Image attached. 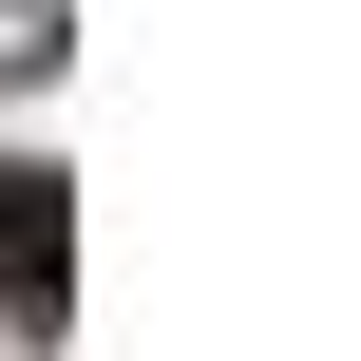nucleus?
I'll return each mask as SVG.
<instances>
[{
    "label": "nucleus",
    "instance_id": "obj_1",
    "mask_svg": "<svg viewBox=\"0 0 361 361\" xmlns=\"http://www.w3.org/2000/svg\"><path fill=\"white\" fill-rule=\"evenodd\" d=\"M0 286L57 324V286H76V209H57V171H0Z\"/></svg>",
    "mask_w": 361,
    "mask_h": 361
}]
</instances>
